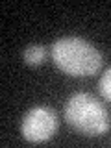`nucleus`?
<instances>
[{"mask_svg":"<svg viewBox=\"0 0 111 148\" xmlns=\"http://www.w3.org/2000/svg\"><path fill=\"white\" fill-rule=\"evenodd\" d=\"M52 59L59 69L74 78L92 76L102 67V54L82 37H61L52 45Z\"/></svg>","mask_w":111,"mask_h":148,"instance_id":"nucleus-1","label":"nucleus"},{"mask_svg":"<svg viewBox=\"0 0 111 148\" xmlns=\"http://www.w3.org/2000/svg\"><path fill=\"white\" fill-rule=\"evenodd\" d=\"M65 119L78 133L85 137H100L111 128L108 109L87 92H76L67 100Z\"/></svg>","mask_w":111,"mask_h":148,"instance_id":"nucleus-2","label":"nucleus"},{"mask_svg":"<svg viewBox=\"0 0 111 148\" xmlns=\"http://www.w3.org/2000/svg\"><path fill=\"white\" fill-rule=\"evenodd\" d=\"M58 130V117L50 108L37 106L24 115L21 122V133L30 143H45Z\"/></svg>","mask_w":111,"mask_h":148,"instance_id":"nucleus-3","label":"nucleus"},{"mask_svg":"<svg viewBox=\"0 0 111 148\" xmlns=\"http://www.w3.org/2000/svg\"><path fill=\"white\" fill-rule=\"evenodd\" d=\"M22 58H24V61L28 65L37 67V65L45 63V59H46V46L45 45H30V46H26L24 52H22Z\"/></svg>","mask_w":111,"mask_h":148,"instance_id":"nucleus-4","label":"nucleus"},{"mask_svg":"<svg viewBox=\"0 0 111 148\" xmlns=\"http://www.w3.org/2000/svg\"><path fill=\"white\" fill-rule=\"evenodd\" d=\"M98 89H100V95L104 96L108 102H111V67L102 74L100 83H98Z\"/></svg>","mask_w":111,"mask_h":148,"instance_id":"nucleus-5","label":"nucleus"}]
</instances>
